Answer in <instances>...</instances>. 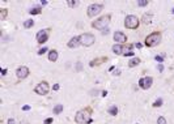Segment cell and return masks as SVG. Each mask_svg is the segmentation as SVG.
Wrapping results in <instances>:
<instances>
[{
  "label": "cell",
  "mask_w": 174,
  "mask_h": 124,
  "mask_svg": "<svg viewBox=\"0 0 174 124\" xmlns=\"http://www.w3.org/2000/svg\"><path fill=\"white\" fill-rule=\"evenodd\" d=\"M29 75H30V71H29V68L27 67H25V65L18 67L17 71H16V76H17L18 80H25Z\"/></svg>",
  "instance_id": "obj_9"
},
{
  "label": "cell",
  "mask_w": 174,
  "mask_h": 124,
  "mask_svg": "<svg viewBox=\"0 0 174 124\" xmlns=\"http://www.w3.org/2000/svg\"><path fill=\"white\" fill-rule=\"evenodd\" d=\"M94 41H96V38L92 33H84L80 35V42L84 47H90L94 43Z\"/></svg>",
  "instance_id": "obj_6"
},
{
  "label": "cell",
  "mask_w": 174,
  "mask_h": 124,
  "mask_svg": "<svg viewBox=\"0 0 174 124\" xmlns=\"http://www.w3.org/2000/svg\"><path fill=\"white\" fill-rule=\"evenodd\" d=\"M60 113H63V106L62 105H58V106H55L54 107V114H60Z\"/></svg>",
  "instance_id": "obj_22"
},
{
  "label": "cell",
  "mask_w": 174,
  "mask_h": 124,
  "mask_svg": "<svg viewBox=\"0 0 174 124\" xmlns=\"http://www.w3.org/2000/svg\"><path fill=\"white\" fill-rule=\"evenodd\" d=\"M152 82H153V78L152 77H143L139 80V86L142 87V89L147 90L152 86Z\"/></svg>",
  "instance_id": "obj_10"
},
{
  "label": "cell",
  "mask_w": 174,
  "mask_h": 124,
  "mask_svg": "<svg viewBox=\"0 0 174 124\" xmlns=\"http://www.w3.org/2000/svg\"><path fill=\"white\" fill-rule=\"evenodd\" d=\"M48 50V48H46V47H43V48H42V50H39L38 51V55H43V54L46 52V51H47Z\"/></svg>",
  "instance_id": "obj_27"
},
{
  "label": "cell",
  "mask_w": 174,
  "mask_h": 124,
  "mask_svg": "<svg viewBox=\"0 0 174 124\" xmlns=\"http://www.w3.org/2000/svg\"><path fill=\"white\" fill-rule=\"evenodd\" d=\"M157 123H158V124H166V119H165L164 116H160V118L157 119Z\"/></svg>",
  "instance_id": "obj_24"
},
{
  "label": "cell",
  "mask_w": 174,
  "mask_h": 124,
  "mask_svg": "<svg viewBox=\"0 0 174 124\" xmlns=\"http://www.w3.org/2000/svg\"><path fill=\"white\" fill-rule=\"evenodd\" d=\"M152 14L151 13H148V14H144L143 16V19H142V21H143V24H151V21H152Z\"/></svg>",
  "instance_id": "obj_17"
},
{
  "label": "cell",
  "mask_w": 174,
  "mask_h": 124,
  "mask_svg": "<svg viewBox=\"0 0 174 124\" xmlns=\"http://www.w3.org/2000/svg\"><path fill=\"white\" fill-rule=\"evenodd\" d=\"M139 64H140L139 57H134V59H131L130 62H128V67L130 68H134V67H136V65H139Z\"/></svg>",
  "instance_id": "obj_16"
},
{
  "label": "cell",
  "mask_w": 174,
  "mask_h": 124,
  "mask_svg": "<svg viewBox=\"0 0 174 124\" xmlns=\"http://www.w3.org/2000/svg\"><path fill=\"white\" fill-rule=\"evenodd\" d=\"M113 52L115 54V55H123L124 54V46H122V44H114V46H113Z\"/></svg>",
  "instance_id": "obj_14"
},
{
  "label": "cell",
  "mask_w": 174,
  "mask_h": 124,
  "mask_svg": "<svg viewBox=\"0 0 174 124\" xmlns=\"http://www.w3.org/2000/svg\"><path fill=\"white\" fill-rule=\"evenodd\" d=\"M103 9V5L102 4H98V3H94V4H90L88 7V11H87V14L88 17H94L97 14H100Z\"/></svg>",
  "instance_id": "obj_5"
},
{
  "label": "cell",
  "mask_w": 174,
  "mask_h": 124,
  "mask_svg": "<svg viewBox=\"0 0 174 124\" xmlns=\"http://www.w3.org/2000/svg\"><path fill=\"white\" fill-rule=\"evenodd\" d=\"M34 92L38 95H46V94H48V92H50V85H48L46 81H42V82H39L38 85L34 87Z\"/></svg>",
  "instance_id": "obj_7"
},
{
  "label": "cell",
  "mask_w": 174,
  "mask_h": 124,
  "mask_svg": "<svg viewBox=\"0 0 174 124\" xmlns=\"http://www.w3.org/2000/svg\"><path fill=\"white\" fill-rule=\"evenodd\" d=\"M139 24H140L139 19H137L136 16H134V14H128V16L126 17V20H124V26H126L127 29H131V30L137 29Z\"/></svg>",
  "instance_id": "obj_4"
},
{
  "label": "cell",
  "mask_w": 174,
  "mask_h": 124,
  "mask_svg": "<svg viewBox=\"0 0 174 124\" xmlns=\"http://www.w3.org/2000/svg\"><path fill=\"white\" fill-rule=\"evenodd\" d=\"M148 0H139V1H137V5H139V7H147V5H148Z\"/></svg>",
  "instance_id": "obj_23"
},
{
  "label": "cell",
  "mask_w": 174,
  "mask_h": 124,
  "mask_svg": "<svg viewBox=\"0 0 174 124\" xmlns=\"http://www.w3.org/2000/svg\"><path fill=\"white\" fill-rule=\"evenodd\" d=\"M53 89L54 90H59V85H58V84H55V85L53 86Z\"/></svg>",
  "instance_id": "obj_30"
},
{
  "label": "cell",
  "mask_w": 174,
  "mask_h": 124,
  "mask_svg": "<svg viewBox=\"0 0 174 124\" xmlns=\"http://www.w3.org/2000/svg\"><path fill=\"white\" fill-rule=\"evenodd\" d=\"M172 12H173V13H174V9H173V11H172Z\"/></svg>",
  "instance_id": "obj_34"
},
{
  "label": "cell",
  "mask_w": 174,
  "mask_h": 124,
  "mask_svg": "<svg viewBox=\"0 0 174 124\" xmlns=\"http://www.w3.org/2000/svg\"><path fill=\"white\" fill-rule=\"evenodd\" d=\"M48 35H50V29H42L37 33V42L39 44L46 43L48 39Z\"/></svg>",
  "instance_id": "obj_8"
},
{
  "label": "cell",
  "mask_w": 174,
  "mask_h": 124,
  "mask_svg": "<svg viewBox=\"0 0 174 124\" xmlns=\"http://www.w3.org/2000/svg\"><path fill=\"white\" fill-rule=\"evenodd\" d=\"M161 39H162L161 33L160 32H155V33H151L149 35H147L144 43H145L147 47H156L157 44H160Z\"/></svg>",
  "instance_id": "obj_2"
},
{
  "label": "cell",
  "mask_w": 174,
  "mask_h": 124,
  "mask_svg": "<svg viewBox=\"0 0 174 124\" xmlns=\"http://www.w3.org/2000/svg\"><path fill=\"white\" fill-rule=\"evenodd\" d=\"M53 123V119H51V118H47V119L45 120V124H51Z\"/></svg>",
  "instance_id": "obj_28"
},
{
  "label": "cell",
  "mask_w": 174,
  "mask_h": 124,
  "mask_svg": "<svg viewBox=\"0 0 174 124\" xmlns=\"http://www.w3.org/2000/svg\"><path fill=\"white\" fill-rule=\"evenodd\" d=\"M109 22H110V14H105V16L94 20L93 22H92V28L97 29V30H103L109 25Z\"/></svg>",
  "instance_id": "obj_3"
},
{
  "label": "cell",
  "mask_w": 174,
  "mask_h": 124,
  "mask_svg": "<svg viewBox=\"0 0 174 124\" xmlns=\"http://www.w3.org/2000/svg\"><path fill=\"white\" fill-rule=\"evenodd\" d=\"M161 105H162V99H158V101H156L153 103V107H160Z\"/></svg>",
  "instance_id": "obj_26"
},
{
  "label": "cell",
  "mask_w": 174,
  "mask_h": 124,
  "mask_svg": "<svg viewBox=\"0 0 174 124\" xmlns=\"http://www.w3.org/2000/svg\"><path fill=\"white\" fill-rule=\"evenodd\" d=\"M8 124H14V120L13 119H9L8 120Z\"/></svg>",
  "instance_id": "obj_32"
},
{
  "label": "cell",
  "mask_w": 174,
  "mask_h": 124,
  "mask_svg": "<svg viewBox=\"0 0 174 124\" xmlns=\"http://www.w3.org/2000/svg\"><path fill=\"white\" fill-rule=\"evenodd\" d=\"M33 25H34V21H33L32 19H30V20H26L25 22H24V28H25V29H30Z\"/></svg>",
  "instance_id": "obj_19"
},
{
  "label": "cell",
  "mask_w": 174,
  "mask_h": 124,
  "mask_svg": "<svg viewBox=\"0 0 174 124\" xmlns=\"http://www.w3.org/2000/svg\"><path fill=\"white\" fill-rule=\"evenodd\" d=\"M156 60H157V62H164V59H162V57H161V56H156Z\"/></svg>",
  "instance_id": "obj_29"
},
{
  "label": "cell",
  "mask_w": 174,
  "mask_h": 124,
  "mask_svg": "<svg viewBox=\"0 0 174 124\" xmlns=\"http://www.w3.org/2000/svg\"><path fill=\"white\" fill-rule=\"evenodd\" d=\"M7 14H8L7 8H1V9H0V19H1V20L7 19Z\"/></svg>",
  "instance_id": "obj_20"
},
{
  "label": "cell",
  "mask_w": 174,
  "mask_h": 124,
  "mask_svg": "<svg viewBox=\"0 0 174 124\" xmlns=\"http://www.w3.org/2000/svg\"><path fill=\"white\" fill-rule=\"evenodd\" d=\"M41 12H42L41 7H34L33 9H30V14H39Z\"/></svg>",
  "instance_id": "obj_21"
},
{
  "label": "cell",
  "mask_w": 174,
  "mask_h": 124,
  "mask_svg": "<svg viewBox=\"0 0 174 124\" xmlns=\"http://www.w3.org/2000/svg\"><path fill=\"white\" fill-rule=\"evenodd\" d=\"M48 60H50V62H56L58 60V52L55 50L48 51Z\"/></svg>",
  "instance_id": "obj_15"
},
{
  "label": "cell",
  "mask_w": 174,
  "mask_h": 124,
  "mask_svg": "<svg viewBox=\"0 0 174 124\" xmlns=\"http://www.w3.org/2000/svg\"><path fill=\"white\" fill-rule=\"evenodd\" d=\"M108 113L110 115H113V116H115V115L118 114V107H117V106H111V107H109Z\"/></svg>",
  "instance_id": "obj_18"
},
{
  "label": "cell",
  "mask_w": 174,
  "mask_h": 124,
  "mask_svg": "<svg viewBox=\"0 0 174 124\" xmlns=\"http://www.w3.org/2000/svg\"><path fill=\"white\" fill-rule=\"evenodd\" d=\"M114 41L117 42L118 44H122V43H126L127 42V37L124 33L122 32H115L114 33Z\"/></svg>",
  "instance_id": "obj_11"
},
{
  "label": "cell",
  "mask_w": 174,
  "mask_h": 124,
  "mask_svg": "<svg viewBox=\"0 0 174 124\" xmlns=\"http://www.w3.org/2000/svg\"><path fill=\"white\" fill-rule=\"evenodd\" d=\"M81 42H80V35L79 37H73L68 41V43H67V46H68L69 48H76L77 46H80Z\"/></svg>",
  "instance_id": "obj_12"
},
{
  "label": "cell",
  "mask_w": 174,
  "mask_h": 124,
  "mask_svg": "<svg viewBox=\"0 0 174 124\" xmlns=\"http://www.w3.org/2000/svg\"><path fill=\"white\" fill-rule=\"evenodd\" d=\"M109 60V57L108 56H103V57H98V59H94V60H92V62L89 63V65L90 67H97V65H100V64H102V63H106Z\"/></svg>",
  "instance_id": "obj_13"
},
{
  "label": "cell",
  "mask_w": 174,
  "mask_h": 124,
  "mask_svg": "<svg viewBox=\"0 0 174 124\" xmlns=\"http://www.w3.org/2000/svg\"><path fill=\"white\" fill-rule=\"evenodd\" d=\"M67 4H68L69 7H75V5L79 4V1H72V0H68V1H67Z\"/></svg>",
  "instance_id": "obj_25"
},
{
  "label": "cell",
  "mask_w": 174,
  "mask_h": 124,
  "mask_svg": "<svg viewBox=\"0 0 174 124\" xmlns=\"http://www.w3.org/2000/svg\"><path fill=\"white\" fill-rule=\"evenodd\" d=\"M75 122L77 124H90L92 120V108L87 107L84 110H80L75 116Z\"/></svg>",
  "instance_id": "obj_1"
},
{
  "label": "cell",
  "mask_w": 174,
  "mask_h": 124,
  "mask_svg": "<svg viewBox=\"0 0 174 124\" xmlns=\"http://www.w3.org/2000/svg\"><path fill=\"white\" fill-rule=\"evenodd\" d=\"M134 55V52L131 51V52H127V54H124V56H132Z\"/></svg>",
  "instance_id": "obj_31"
},
{
  "label": "cell",
  "mask_w": 174,
  "mask_h": 124,
  "mask_svg": "<svg viewBox=\"0 0 174 124\" xmlns=\"http://www.w3.org/2000/svg\"><path fill=\"white\" fill-rule=\"evenodd\" d=\"M24 110L27 111V110H30V107H29V106H24Z\"/></svg>",
  "instance_id": "obj_33"
}]
</instances>
